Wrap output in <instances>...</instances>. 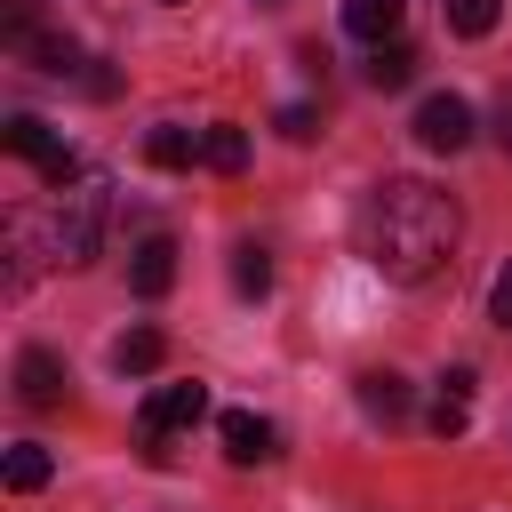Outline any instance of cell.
Returning a JSON list of instances; mask_svg holds the SVG:
<instances>
[{"instance_id":"1","label":"cell","mask_w":512,"mask_h":512,"mask_svg":"<svg viewBox=\"0 0 512 512\" xmlns=\"http://www.w3.org/2000/svg\"><path fill=\"white\" fill-rule=\"evenodd\" d=\"M456 232H464L456 200H448L440 184H424V176H384V184L360 200V256H368L384 280H400V288L432 280V272L456 256Z\"/></svg>"},{"instance_id":"2","label":"cell","mask_w":512,"mask_h":512,"mask_svg":"<svg viewBox=\"0 0 512 512\" xmlns=\"http://www.w3.org/2000/svg\"><path fill=\"white\" fill-rule=\"evenodd\" d=\"M104 208H112V192H104V176H96V168H88L80 184H64V192H56V224H48V256L88 264V256H96V240H104Z\"/></svg>"},{"instance_id":"3","label":"cell","mask_w":512,"mask_h":512,"mask_svg":"<svg viewBox=\"0 0 512 512\" xmlns=\"http://www.w3.org/2000/svg\"><path fill=\"white\" fill-rule=\"evenodd\" d=\"M0 144H8V152H16V160H32V168H40V176H48V184H56V192H64V184H80V176H88V168H80V160H72V144H64V136H56V128H48V120H32V112H16V120H8V128H0Z\"/></svg>"},{"instance_id":"4","label":"cell","mask_w":512,"mask_h":512,"mask_svg":"<svg viewBox=\"0 0 512 512\" xmlns=\"http://www.w3.org/2000/svg\"><path fill=\"white\" fill-rule=\"evenodd\" d=\"M416 144H424V152H464V144H472V104L448 96V88L424 96V104H416Z\"/></svg>"},{"instance_id":"5","label":"cell","mask_w":512,"mask_h":512,"mask_svg":"<svg viewBox=\"0 0 512 512\" xmlns=\"http://www.w3.org/2000/svg\"><path fill=\"white\" fill-rule=\"evenodd\" d=\"M200 416H208V384H160L144 400V432H184Z\"/></svg>"},{"instance_id":"6","label":"cell","mask_w":512,"mask_h":512,"mask_svg":"<svg viewBox=\"0 0 512 512\" xmlns=\"http://www.w3.org/2000/svg\"><path fill=\"white\" fill-rule=\"evenodd\" d=\"M216 432H224V456H232V464H264V456H280V432H272L256 408H224Z\"/></svg>"},{"instance_id":"7","label":"cell","mask_w":512,"mask_h":512,"mask_svg":"<svg viewBox=\"0 0 512 512\" xmlns=\"http://www.w3.org/2000/svg\"><path fill=\"white\" fill-rule=\"evenodd\" d=\"M128 288H136V296H168V288H176V240H168V232H152V240H136V264H128Z\"/></svg>"},{"instance_id":"8","label":"cell","mask_w":512,"mask_h":512,"mask_svg":"<svg viewBox=\"0 0 512 512\" xmlns=\"http://www.w3.org/2000/svg\"><path fill=\"white\" fill-rule=\"evenodd\" d=\"M400 24H408V0H344V32L368 40V48L400 40Z\"/></svg>"},{"instance_id":"9","label":"cell","mask_w":512,"mask_h":512,"mask_svg":"<svg viewBox=\"0 0 512 512\" xmlns=\"http://www.w3.org/2000/svg\"><path fill=\"white\" fill-rule=\"evenodd\" d=\"M16 392H24V408H56V400H64V360L32 344V352L16 360Z\"/></svg>"},{"instance_id":"10","label":"cell","mask_w":512,"mask_h":512,"mask_svg":"<svg viewBox=\"0 0 512 512\" xmlns=\"http://www.w3.org/2000/svg\"><path fill=\"white\" fill-rule=\"evenodd\" d=\"M360 72H368V88H408L416 80V48L408 40H384V48H368Z\"/></svg>"},{"instance_id":"11","label":"cell","mask_w":512,"mask_h":512,"mask_svg":"<svg viewBox=\"0 0 512 512\" xmlns=\"http://www.w3.org/2000/svg\"><path fill=\"white\" fill-rule=\"evenodd\" d=\"M144 160H152V168H192V160H200V136L176 128V120H160V128L144 136Z\"/></svg>"},{"instance_id":"12","label":"cell","mask_w":512,"mask_h":512,"mask_svg":"<svg viewBox=\"0 0 512 512\" xmlns=\"http://www.w3.org/2000/svg\"><path fill=\"white\" fill-rule=\"evenodd\" d=\"M360 408L384 416V424H400V416H408V384H400L392 368H368V376H360Z\"/></svg>"},{"instance_id":"13","label":"cell","mask_w":512,"mask_h":512,"mask_svg":"<svg viewBox=\"0 0 512 512\" xmlns=\"http://www.w3.org/2000/svg\"><path fill=\"white\" fill-rule=\"evenodd\" d=\"M160 352H168V344H160V328H128V336L112 344V368H120V376H152V368H160Z\"/></svg>"},{"instance_id":"14","label":"cell","mask_w":512,"mask_h":512,"mask_svg":"<svg viewBox=\"0 0 512 512\" xmlns=\"http://www.w3.org/2000/svg\"><path fill=\"white\" fill-rule=\"evenodd\" d=\"M48 472H56V456H48L40 440H16V448H8V488H16V496L48 488Z\"/></svg>"},{"instance_id":"15","label":"cell","mask_w":512,"mask_h":512,"mask_svg":"<svg viewBox=\"0 0 512 512\" xmlns=\"http://www.w3.org/2000/svg\"><path fill=\"white\" fill-rule=\"evenodd\" d=\"M200 168L240 176V168H248V136H240V128H208V136H200Z\"/></svg>"},{"instance_id":"16","label":"cell","mask_w":512,"mask_h":512,"mask_svg":"<svg viewBox=\"0 0 512 512\" xmlns=\"http://www.w3.org/2000/svg\"><path fill=\"white\" fill-rule=\"evenodd\" d=\"M496 16H504V0H448V32L456 40H488Z\"/></svg>"},{"instance_id":"17","label":"cell","mask_w":512,"mask_h":512,"mask_svg":"<svg viewBox=\"0 0 512 512\" xmlns=\"http://www.w3.org/2000/svg\"><path fill=\"white\" fill-rule=\"evenodd\" d=\"M232 288H240V296H264V288H272V256H264L256 240L232 248Z\"/></svg>"},{"instance_id":"18","label":"cell","mask_w":512,"mask_h":512,"mask_svg":"<svg viewBox=\"0 0 512 512\" xmlns=\"http://www.w3.org/2000/svg\"><path fill=\"white\" fill-rule=\"evenodd\" d=\"M24 56H40V72H72V64H80V48H72V40H56V32H32V40H24Z\"/></svg>"},{"instance_id":"19","label":"cell","mask_w":512,"mask_h":512,"mask_svg":"<svg viewBox=\"0 0 512 512\" xmlns=\"http://www.w3.org/2000/svg\"><path fill=\"white\" fill-rule=\"evenodd\" d=\"M272 128H280L288 144H312V136H320V112H312V104H280V120H272Z\"/></svg>"},{"instance_id":"20","label":"cell","mask_w":512,"mask_h":512,"mask_svg":"<svg viewBox=\"0 0 512 512\" xmlns=\"http://www.w3.org/2000/svg\"><path fill=\"white\" fill-rule=\"evenodd\" d=\"M464 424H472V408L440 392V408H432V432H440V440H464Z\"/></svg>"},{"instance_id":"21","label":"cell","mask_w":512,"mask_h":512,"mask_svg":"<svg viewBox=\"0 0 512 512\" xmlns=\"http://www.w3.org/2000/svg\"><path fill=\"white\" fill-rule=\"evenodd\" d=\"M488 320H496V328L512 336V264H504V272L488 280Z\"/></svg>"},{"instance_id":"22","label":"cell","mask_w":512,"mask_h":512,"mask_svg":"<svg viewBox=\"0 0 512 512\" xmlns=\"http://www.w3.org/2000/svg\"><path fill=\"white\" fill-rule=\"evenodd\" d=\"M496 144H504V160H512V80H504V96H496Z\"/></svg>"}]
</instances>
